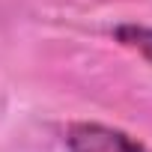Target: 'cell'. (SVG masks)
Segmentation results:
<instances>
[{
    "mask_svg": "<svg viewBox=\"0 0 152 152\" xmlns=\"http://www.w3.org/2000/svg\"><path fill=\"white\" fill-rule=\"evenodd\" d=\"M66 146L69 152H152L122 128L102 122H72L66 128Z\"/></svg>",
    "mask_w": 152,
    "mask_h": 152,
    "instance_id": "1",
    "label": "cell"
},
{
    "mask_svg": "<svg viewBox=\"0 0 152 152\" xmlns=\"http://www.w3.org/2000/svg\"><path fill=\"white\" fill-rule=\"evenodd\" d=\"M116 39L125 48H134L137 54H143L152 63V27H143V24H119L116 27Z\"/></svg>",
    "mask_w": 152,
    "mask_h": 152,
    "instance_id": "2",
    "label": "cell"
}]
</instances>
